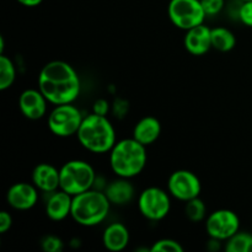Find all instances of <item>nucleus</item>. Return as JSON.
Instances as JSON below:
<instances>
[{
  "label": "nucleus",
  "instance_id": "5",
  "mask_svg": "<svg viewBox=\"0 0 252 252\" xmlns=\"http://www.w3.org/2000/svg\"><path fill=\"white\" fill-rule=\"evenodd\" d=\"M59 189L71 196L91 189L96 180L94 167L84 160H70L59 169Z\"/></svg>",
  "mask_w": 252,
  "mask_h": 252
},
{
  "label": "nucleus",
  "instance_id": "20",
  "mask_svg": "<svg viewBox=\"0 0 252 252\" xmlns=\"http://www.w3.org/2000/svg\"><path fill=\"white\" fill-rule=\"evenodd\" d=\"M226 252H252V233L240 231L226 240Z\"/></svg>",
  "mask_w": 252,
  "mask_h": 252
},
{
  "label": "nucleus",
  "instance_id": "8",
  "mask_svg": "<svg viewBox=\"0 0 252 252\" xmlns=\"http://www.w3.org/2000/svg\"><path fill=\"white\" fill-rule=\"evenodd\" d=\"M138 208L140 214L149 220L164 219L171 209L169 193L159 187H148L138 197Z\"/></svg>",
  "mask_w": 252,
  "mask_h": 252
},
{
  "label": "nucleus",
  "instance_id": "3",
  "mask_svg": "<svg viewBox=\"0 0 252 252\" xmlns=\"http://www.w3.org/2000/svg\"><path fill=\"white\" fill-rule=\"evenodd\" d=\"M76 137L81 147L95 154L110 152L117 143L115 127L107 116L94 112L84 117Z\"/></svg>",
  "mask_w": 252,
  "mask_h": 252
},
{
  "label": "nucleus",
  "instance_id": "19",
  "mask_svg": "<svg viewBox=\"0 0 252 252\" xmlns=\"http://www.w3.org/2000/svg\"><path fill=\"white\" fill-rule=\"evenodd\" d=\"M236 44L235 34L225 27L212 29V47L220 52H229Z\"/></svg>",
  "mask_w": 252,
  "mask_h": 252
},
{
  "label": "nucleus",
  "instance_id": "27",
  "mask_svg": "<svg viewBox=\"0 0 252 252\" xmlns=\"http://www.w3.org/2000/svg\"><path fill=\"white\" fill-rule=\"evenodd\" d=\"M12 226V217L9 212H0V233L5 234Z\"/></svg>",
  "mask_w": 252,
  "mask_h": 252
},
{
  "label": "nucleus",
  "instance_id": "24",
  "mask_svg": "<svg viewBox=\"0 0 252 252\" xmlns=\"http://www.w3.org/2000/svg\"><path fill=\"white\" fill-rule=\"evenodd\" d=\"M41 246L46 252H61L63 250V241L54 235H47L42 239Z\"/></svg>",
  "mask_w": 252,
  "mask_h": 252
},
{
  "label": "nucleus",
  "instance_id": "9",
  "mask_svg": "<svg viewBox=\"0 0 252 252\" xmlns=\"http://www.w3.org/2000/svg\"><path fill=\"white\" fill-rule=\"evenodd\" d=\"M240 230V219L230 209H218L207 217L206 231L209 238L226 241Z\"/></svg>",
  "mask_w": 252,
  "mask_h": 252
},
{
  "label": "nucleus",
  "instance_id": "21",
  "mask_svg": "<svg viewBox=\"0 0 252 252\" xmlns=\"http://www.w3.org/2000/svg\"><path fill=\"white\" fill-rule=\"evenodd\" d=\"M16 79V69L11 59L4 53L0 54V90L5 91L11 88Z\"/></svg>",
  "mask_w": 252,
  "mask_h": 252
},
{
  "label": "nucleus",
  "instance_id": "11",
  "mask_svg": "<svg viewBox=\"0 0 252 252\" xmlns=\"http://www.w3.org/2000/svg\"><path fill=\"white\" fill-rule=\"evenodd\" d=\"M34 185L27 182H17L10 186L6 192V202L16 211H29L36 206L38 192Z\"/></svg>",
  "mask_w": 252,
  "mask_h": 252
},
{
  "label": "nucleus",
  "instance_id": "28",
  "mask_svg": "<svg viewBox=\"0 0 252 252\" xmlns=\"http://www.w3.org/2000/svg\"><path fill=\"white\" fill-rule=\"evenodd\" d=\"M108 110H110L108 102L103 100V98H100V100H97L94 103V113H97V115L101 116H107Z\"/></svg>",
  "mask_w": 252,
  "mask_h": 252
},
{
  "label": "nucleus",
  "instance_id": "17",
  "mask_svg": "<svg viewBox=\"0 0 252 252\" xmlns=\"http://www.w3.org/2000/svg\"><path fill=\"white\" fill-rule=\"evenodd\" d=\"M105 194L113 206H126L134 198L135 189L129 179L118 177L106 187Z\"/></svg>",
  "mask_w": 252,
  "mask_h": 252
},
{
  "label": "nucleus",
  "instance_id": "23",
  "mask_svg": "<svg viewBox=\"0 0 252 252\" xmlns=\"http://www.w3.org/2000/svg\"><path fill=\"white\" fill-rule=\"evenodd\" d=\"M152 252H182L184 246L174 239H160L150 248Z\"/></svg>",
  "mask_w": 252,
  "mask_h": 252
},
{
  "label": "nucleus",
  "instance_id": "18",
  "mask_svg": "<svg viewBox=\"0 0 252 252\" xmlns=\"http://www.w3.org/2000/svg\"><path fill=\"white\" fill-rule=\"evenodd\" d=\"M160 134H161L160 121L152 116L143 117L133 128V138L145 147L157 142Z\"/></svg>",
  "mask_w": 252,
  "mask_h": 252
},
{
  "label": "nucleus",
  "instance_id": "6",
  "mask_svg": "<svg viewBox=\"0 0 252 252\" xmlns=\"http://www.w3.org/2000/svg\"><path fill=\"white\" fill-rule=\"evenodd\" d=\"M83 120L81 111L73 103L56 105L48 116V128L57 137L68 138L76 135Z\"/></svg>",
  "mask_w": 252,
  "mask_h": 252
},
{
  "label": "nucleus",
  "instance_id": "14",
  "mask_svg": "<svg viewBox=\"0 0 252 252\" xmlns=\"http://www.w3.org/2000/svg\"><path fill=\"white\" fill-rule=\"evenodd\" d=\"M71 204H73V196L66 193L63 189L49 193L48 199L46 202V214L51 220L61 221L64 220L71 213Z\"/></svg>",
  "mask_w": 252,
  "mask_h": 252
},
{
  "label": "nucleus",
  "instance_id": "7",
  "mask_svg": "<svg viewBox=\"0 0 252 252\" xmlns=\"http://www.w3.org/2000/svg\"><path fill=\"white\" fill-rule=\"evenodd\" d=\"M167 14L170 21L185 31L202 25L207 16L201 0H170Z\"/></svg>",
  "mask_w": 252,
  "mask_h": 252
},
{
  "label": "nucleus",
  "instance_id": "16",
  "mask_svg": "<svg viewBox=\"0 0 252 252\" xmlns=\"http://www.w3.org/2000/svg\"><path fill=\"white\" fill-rule=\"evenodd\" d=\"M130 240L129 230L122 223H112L102 234V244L106 250L112 252L123 251Z\"/></svg>",
  "mask_w": 252,
  "mask_h": 252
},
{
  "label": "nucleus",
  "instance_id": "30",
  "mask_svg": "<svg viewBox=\"0 0 252 252\" xmlns=\"http://www.w3.org/2000/svg\"><path fill=\"white\" fill-rule=\"evenodd\" d=\"M240 1H250V0H240Z\"/></svg>",
  "mask_w": 252,
  "mask_h": 252
},
{
  "label": "nucleus",
  "instance_id": "15",
  "mask_svg": "<svg viewBox=\"0 0 252 252\" xmlns=\"http://www.w3.org/2000/svg\"><path fill=\"white\" fill-rule=\"evenodd\" d=\"M32 184L44 193L57 191L61 184L59 170L47 162L38 164L32 171Z\"/></svg>",
  "mask_w": 252,
  "mask_h": 252
},
{
  "label": "nucleus",
  "instance_id": "29",
  "mask_svg": "<svg viewBox=\"0 0 252 252\" xmlns=\"http://www.w3.org/2000/svg\"><path fill=\"white\" fill-rule=\"evenodd\" d=\"M21 5L27 7H33V6H38L43 0H17Z\"/></svg>",
  "mask_w": 252,
  "mask_h": 252
},
{
  "label": "nucleus",
  "instance_id": "10",
  "mask_svg": "<svg viewBox=\"0 0 252 252\" xmlns=\"http://www.w3.org/2000/svg\"><path fill=\"white\" fill-rule=\"evenodd\" d=\"M167 189L174 198L187 202L199 197L202 184L196 174L189 170H177L167 180Z\"/></svg>",
  "mask_w": 252,
  "mask_h": 252
},
{
  "label": "nucleus",
  "instance_id": "12",
  "mask_svg": "<svg viewBox=\"0 0 252 252\" xmlns=\"http://www.w3.org/2000/svg\"><path fill=\"white\" fill-rule=\"evenodd\" d=\"M48 100L39 89H27L19 97V108L22 115L32 121L39 120L47 112Z\"/></svg>",
  "mask_w": 252,
  "mask_h": 252
},
{
  "label": "nucleus",
  "instance_id": "13",
  "mask_svg": "<svg viewBox=\"0 0 252 252\" xmlns=\"http://www.w3.org/2000/svg\"><path fill=\"white\" fill-rule=\"evenodd\" d=\"M184 44L193 56H203L212 47V29L204 24L189 29L185 34Z\"/></svg>",
  "mask_w": 252,
  "mask_h": 252
},
{
  "label": "nucleus",
  "instance_id": "1",
  "mask_svg": "<svg viewBox=\"0 0 252 252\" xmlns=\"http://www.w3.org/2000/svg\"><path fill=\"white\" fill-rule=\"evenodd\" d=\"M38 89L53 105L73 103L80 94L81 83L75 69L64 61H52L41 69Z\"/></svg>",
  "mask_w": 252,
  "mask_h": 252
},
{
  "label": "nucleus",
  "instance_id": "4",
  "mask_svg": "<svg viewBox=\"0 0 252 252\" xmlns=\"http://www.w3.org/2000/svg\"><path fill=\"white\" fill-rule=\"evenodd\" d=\"M105 192L88 189V191L73 196L70 217L81 226H96L107 218L111 209Z\"/></svg>",
  "mask_w": 252,
  "mask_h": 252
},
{
  "label": "nucleus",
  "instance_id": "25",
  "mask_svg": "<svg viewBox=\"0 0 252 252\" xmlns=\"http://www.w3.org/2000/svg\"><path fill=\"white\" fill-rule=\"evenodd\" d=\"M201 4L206 11L207 16H213L223 10L225 0H201Z\"/></svg>",
  "mask_w": 252,
  "mask_h": 252
},
{
  "label": "nucleus",
  "instance_id": "26",
  "mask_svg": "<svg viewBox=\"0 0 252 252\" xmlns=\"http://www.w3.org/2000/svg\"><path fill=\"white\" fill-rule=\"evenodd\" d=\"M239 19L244 25L252 27V0L243 1L240 9H239Z\"/></svg>",
  "mask_w": 252,
  "mask_h": 252
},
{
  "label": "nucleus",
  "instance_id": "22",
  "mask_svg": "<svg viewBox=\"0 0 252 252\" xmlns=\"http://www.w3.org/2000/svg\"><path fill=\"white\" fill-rule=\"evenodd\" d=\"M185 214L187 218L193 223L202 221L207 216V207L204 202L199 197H196L193 199H189L186 202L185 206Z\"/></svg>",
  "mask_w": 252,
  "mask_h": 252
},
{
  "label": "nucleus",
  "instance_id": "2",
  "mask_svg": "<svg viewBox=\"0 0 252 252\" xmlns=\"http://www.w3.org/2000/svg\"><path fill=\"white\" fill-rule=\"evenodd\" d=\"M147 147L134 138L118 140L110 150V165L118 177L138 176L147 165Z\"/></svg>",
  "mask_w": 252,
  "mask_h": 252
}]
</instances>
